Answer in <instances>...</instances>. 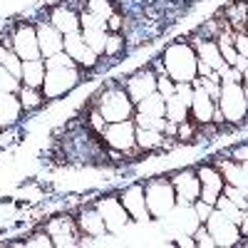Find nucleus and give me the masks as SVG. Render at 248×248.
Returning a JSON list of instances; mask_svg holds the SVG:
<instances>
[{
	"mask_svg": "<svg viewBox=\"0 0 248 248\" xmlns=\"http://www.w3.org/2000/svg\"><path fill=\"white\" fill-rule=\"evenodd\" d=\"M47 233L52 236V246L57 248H70V246H77V231H75V223L62 216V218H52L47 223Z\"/></svg>",
	"mask_w": 248,
	"mask_h": 248,
	"instance_id": "nucleus-17",
	"label": "nucleus"
},
{
	"mask_svg": "<svg viewBox=\"0 0 248 248\" xmlns=\"http://www.w3.org/2000/svg\"><path fill=\"white\" fill-rule=\"evenodd\" d=\"M144 196H147V209L154 218H169L176 209V191L169 179H152L144 184Z\"/></svg>",
	"mask_w": 248,
	"mask_h": 248,
	"instance_id": "nucleus-3",
	"label": "nucleus"
},
{
	"mask_svg": "<svg viewBox=\"0 0 248 248\" xmlns=\"http://www.w3.org/2000/svg\"><path fill=\"white\" fill-rule=\"evenodd\" d=\"M109 30H114V32H117V30H122V17H119L117 13H114V15H109V20H107V32H109Z\"/></svg>",
	"mask_w": 248,
	"mask_h": 248,
	"instance_id": "nucleus-41",
	"label": "nucleus"
},
{
	"mask_svg": "<svg viewBox=\"0 0 248 248\" xmlns=\"http://www.w3.org/2000/svg\"><path fill=\"white\" fill-rule=\"evenodd\" d=\"M134 109H137V114H147V117H167V99L159 92H152L144 99H139Z\"/></svg>",
	"mask_w": 248,
	"mask_h": 248,
	"instance_id": "nucleus-23",
	"label": "nucleus"
},
{
	"mask_svg": "<svg viewBox=\"0 0 248 248\" xmlns=\"http://www.w3.org/2000/svg\"><path fill=\"white\" fill-rule=\"evenodd\" d=\"M50 23H52L62 35L79 32V13H75L70 5H57V8L50 13Z\"/></svg>",
	"mask_w": 248,
	"mask_h": 248,
	"instance_id": "nucleus-20",
	"label": "nucleus"
},
{
	"mask_svg": "<svg viewBox=\"0 0 248 248\" xmlns=\"http://www.w3.org/2000/svg\"><path fill=\"white\" fill-rule=\"evenodd\" d=\"M37 43H40V55L45 60V57L62 52V47H65V35H62L50 20H43V23L37 25Z\"/></svg>",
	"mask_w": 248,
	"mask_h": 248,
	"instance_id": "nucleus-15",
	"label": "nucleus"
},
{
	"mask_svg": "<svg viewBox=\"0 0 248 248\" xmlns=\"http://www.w3.org/2000/svg\"><path fill=\"white\" fill-rule=\"evenodd\" d=\"M75 65V60L62 50V52H57V55H52V57H45V70H55V67H72Z\"/></svg>",
	"mask_w": 248,
	"mask_h": 248,
	"instance_id": "nucleus-33",
	"label": "nucleus"
},
{
	"mask_svg": "<svg viewBox=\"0 0 248 248\" xmlns=\"http://www.w3.org/2000/svg\"><path fill=\"white\" fill-rule=\"evenodd\" d=\"M231 156H233L236 161H248V144H241V147H236V149L231 152Z\"/></svg>",
	"mask_w": 248,
	"mask_h": 248,
	"instance_id": "nucleus-40",
	"label": "nucleus"
},
{
	"mask_svg": "<svg viewBox=\"0 0 248 248\" xmlns=\"http://www.w3.org/2000/svg\"><path fill=\"white\" fill-rule=\"evenodd\" d=\"M196 174H199V181H201V201H206V203H211V206H216V199L221 196V191H223V174L218 171V167L216 164H201V167L196 169Z\"/></svg>",
	"mask_w": 248,
	"mask_h": 248,
	"instance_id": "nucleus-10",
	"label": "nucleus"
},
{
	"mask_svg": "<svg viewBox=\"0 0 248 248\" xmlns=\"http://www.w3.org/2000/svg\"><path fill=\"white\" fill-rule=\"evenodd\" d=\"M82 37H85L87 47H92L97 55H105V45H107V30H79Z\"/></svg>",
	"mask_w": 248,
	"mask_h": 248,
	"instance_id": "nucleus-28",
	"label": "nucleus"
},
{
	"mask_svg": "<svg viewBox=\"0 0 248 248\" xmlns=\"http://www.w3.org/2000/svg\"><path fill=\"white\" fill-rule=\"evenodd\" d=\"M0 67H3L5 72H10L15 79H20V72H23V60L15 55L13 47L0 45Z\"/></svg>",
	"mask_w": 248,
	"mask_h": 248,
	"instance_id": "nucleus-27",
	"label": "nucleus"
},
{
	"mask_svg": "<svg viewBox=\"0 0 248 248\" xmlns=\"http://www.w3.org/2000/svg\"><path fill=\"white\" fill-rule=\"evenodd\" d=\"M102 137H105L109 149H114V152H132L137 147V124H134V119L112 122V124H107V132Z\"/></svg>",
	"mask_w": 248,
	"mask_h": 248,
	"instance_id": "nucleus-7",
	"label": "nucleus"
},
{
	"mask_svg": "<svg viewBox=\"0 0 248 248\" xmlns=\"http://www.w3.org/2000/svg\"><path fill=\"white\" fill-rule=\"evenodd\" d=\"M97 112L105 117V122H124V119H132L134 117V102L132 97L127 94V90L119 87V85H112L102 92L99 102H97Z\"/></svg>",
	"mask_w": 248,
	"mask_h": 248,
	"instance_id": "nucleus-2",
	"label": "nucleus"
},
{
	"mask_svg": "<svg viewBox=\"0 0 248 248\" xmlns=\"http://www.w3.org/2000/svg\"><path fill=\"white\" fill-rule=\"evenodd\" d=\"M45 60H23V72H20V85L43 90L45 82Z\"/></svg>",
	"mask_w": 248,
	"mask_h": 248,
	"instance_id": "nucleus-21",
	"label": "nucleus"
},
{
	"mask_svg": "<svg viewBox=\"0 0 248 248\" xmlns=\"http://www.w3.org/2000/svg\"><path fill=\"white\" fill-rule=\"evenodd\" d=\"M124 90H127V94L132 97V102L137 105L139 99H144L147 94L156 92V75H154L152 70H139V72H134V75L127 79Z\"/></svg>",
	"mask_w": 248,
	"mask_h": 248,
	"instance_id": "nucleus-16",
	"label": "nucleus"
},
{
	"mask_svg": "<svg viewBox=\"0 0 248 248\" xmlns=\"http://www.w3.org/2000/svg\"><path fill=\"white\" fill-rule=\"evenodd\" d=\"M216 105L223 114V122L241 124L248 114L243 85H238V82H221V94L216 99Z\"/></svg>",
	"mask_w": 248,
	"mask_h": 248,
	"instance_id": "nucleus-4",
	"label": "nucleus"
},
{
	"mask_svg": "<svg viewBox=\"0 0 248 248\" xmlns=\"http://www.w3.org/2000/svg\"><path fill=\"white\" fill-rule=\"evenodd\" d=\"M246 32H248V20H246Z\"/></svg>",
	"mask_w": 248,
	"mask_h": 248,
	"instance_id": "nucleus-44",
	"label": "nucleus"
},
{
	"mask_svg": "<svg viewBox=\"0 0 248 248\" xmlns=\"http://www.w3.org/2000/svg\"><path fill=\"white\" fill-rule=\"evenodd\" d=\"M79 85V67H55L45 72V82H43V94L45 99H57L70 94L75 87Z\"/></svg>",
	"mask_w": 248,
	"mask_h": 248,
	"instance_id": "nucleus-5",
	"label": "nucleus"
},
{
	"mask_svg": "<svg viewBox=\"0 0 248 248\" xmlns=\"http://www.w3.org/2000/svg\"><path fill=\"white\" fill-rule=\"evenodd\" d=\"M233 45H236L238 55L248 60V32H236L233 35Z\"/></svg>",
	"mask_w": 248,
	"mask_h": 248,
	"instance_id": "nucleus-38",
	"label": "nucleus"
},
{
	"mask_svg": "<svg viewBox=\"0 0 248 248\" xmlns=\"http://www.w3.org/2000/svg\"><path fill=\"white\" fill-rule=\"evenodd\" d=\"M216 209V206H211V203H206V201H201V199H196L194 201V211H196V216H199V221L201 223H206V218L211 216V211Z\"/></svg>",
	"mask_w": 248,
	"mask_h": 248,
	"instance_id": "nucleus-37",
	"label": "nucleus"
},
{
	"mask_svg": "<svg viewBox=\"0 0 248 248\" xmlns=\"http://www.w3.org/2000/svg\"><path fill=\"white\" fill-rule=\"evenodd\" d=\"M194 85V82H191ZM216 99L206 92L201 85H194V99H191V107H189V117L203 127V124H211L214 122V112H216Z\"/></svg>",
	"mask_w": 248,
	"mask_h": 248,
	"instance_id": "nucleus-13",
	"label": "nucleus"
},
{
	"mask_svg": "<svg viewBox=\"0 0 248 248\" xmlns=\"http://www.w3.org/2000/svg\"><path fill=\"white\" fill-rule=\"evenodd\" d=\"M243 92H246V107H248V82L243 85Z\"/></svg>",
	"mask_w": 248,
	"mask_h": 248,
	"instance_id": "nucleus-43",
	"label": "nucleus"
},
{
	"mask_svg": "<svg viewBox=\"0 0 248 248\" xmlns=\"http://www.w3.org/2000/svg\"><path fill=\"white\" fill-rule=\"evenodd\" d=\"M194 50H196V57L201 60V62H206V65H211L218 75L221 72H226V62H223V57H221V50H218V43H214V40H194Z\"/></svg>",
	"mask_w": 248,
	"mask_h": 248,
	"instance_id": "nucleus-18",
	"label": "nucleus"
},
{
	"mask_svg": "<svg viewBox=\"0 0 248 248\" xmlns=\"http://www.w3.org/2000/svg\"><path fill=\"white\" fill-rule=\"evenodd\" d=\"M156 92L164 97V99H169L174 92H176V82L167 75V70H161L156 72Z\"/></svg>",
	"mask_w": 248,
	"mask_h": 248,
	"instance_id": "nucleus-31",
	"label": "nucleus"
},
{
	"mask_svg": "<svg viewBox=\"0 0 248 248\" xmlns=\"http://www.w3.org/2000/svg\"><path fill=\"white\" fill-rule=\"evenodd\" d=\"M62 50H65V52L75 60L77 67H85V70H92V67L97 65V57H99L92 47H87L82 32H70V35H65V47H62Z\"/></svg>",
	"mask_w": 248,
	"mask_h": 248,
	"instance_id": "nucleus-12",
	"label": "nucleus"
},
{
	"mask_svg": "<svg viewBox=\"0 0 248 248\" xmlns=\"http://www.w3.org/2000/svg\"><path fill=\"white\" fill-rule=\"evenodd\" d=\"M223 194L229 196L236 206L246 211V203H248V189H241V186H231V184H223Z\"/></svg>",
	"mask_w": 248,
	"mask_h": 248,
	"instance_id": "nucleus-32",
	"label": "nucleus"
},
{
	"mask_svg": "<svg viewBox=\"0 0 248 248\" xmlns=\"http://www.w3.org/2000/svg\"><path fill=\"white\" fill-rule=\"evenodd\" d=\"M191 236H194L196 246H203V248H214V246H216V243H214V238H211V233H209V229H206V223H201Z\"/></svg>",
	"mask_w": 248,
	"mask_h": 248,
	"instance_id": "nucleus-35",
	"label": "nucleus"
},
{
	"mask_svg": "<svg viewBox=\"0 0 248 248\" xmlns=\"http://www.w3.org/2000/svg\"><path fill=\"white\" fill-rule=\"evenodd\" d=\"M23 105L13 92H0V129H10L20 122Z\"/></svg>",
	"mask_w": 248,
	"mask_h": 248,
	"instance_id": "nucleus-19",
	"label": "nucleus"
},
{
	"mask_svg": "<svg viewBox=\"0 0 248 248\" xmlns=\"http://www.w3.org/2000/svg\"><path fill=\"white\" fill-rule=\"evenodd\" d=\"M10 47L20 60H43L40 55V43H37V28L30 23L17 25L13 37H10Z\"/></svg>",
	"mask_w": 248,
	"mask_h": 248,
	"instance_id": "nucleus-8",
	"label": "nucleus"
},
{
	"mask_svg": "<svg viewBox=\"0 0 248 248\" xmlns=\"http://www.w3.org/2000/svg\"><path fill=\"white\" fill-rule=\"evenodd\" d=\"M206 229H209L211 238L216 246H223V248H231V246H238L241 243V231H238V223L231 221L226 214H221L218 209L211 211V216L206 218Z\"/></svg>",
	"mask_w": 248,
	"mask_h": 248,
	"instance_id": "nucleus-6",
	"label": "nucleus"
},
{
	"mask_svg": "<svg viewBox=\"0 0 248 248\" xmlns=\"http://www.w3.org/2000/svg\"><path fill=\"white\" fill-rule=\"evenodd\" d=\"M87 10L102 20H109V15H114V5L112 0H87Z\"/></svg>",
	"mask_w": 248,
	"mask_h": 248,
	"instance_id": "nucleus-30",
	"label": "nucleus"
},
{
	"mask_svg": "<svg viewBox=\"0 0 248 248\" xmlns=\"http://www.w3.org/2000/svg\"><path fill=\"white\" fill-rule=\"evenodd\" d=\"M77 226H79V231H82V233H87L90 238H99V236H105V233H107L105 218L99 216L97 209H85V211H82L79 218H77Z\"/></svg>",
	"mask_w": 248,
	"mask_h": 248,
	"instance_id": "nucleus-22",
	"label": "nucleus"
},
{
	"mask_svg": "<svg viewBox=\"0 0 248 248\" xmlns=\"http://www.w3.org/2000/svg\"><path fill=\"white\" fill-rule=\"evenodd\" d=\"M167 119L174 122V124H181L186 119H191L189 117V105L184 102V97H179L176 92L167 99Z\"/></svg>",
	"mask_w": 248,
	"mask_h": 248,
	"instance_id": "nucleus-25",
	"label": "nucleus"
},
{
	"mask_svg": "<svg viewBox=\"0 0 248 248\" xmlns=\"http://www.w3.org/2000/svg\"><path fill=\"white\" fill-rule=\"evenodd\" d=\"M164 139H167V134H164V132L137 127V147H139V149H144V152L161 149V147H164Z\"/></svg>",
	"mask_w": 248,
	"mask_h": 248,
	"instance_id": "nucleus-24",
	"label": "nucleus"
},
{
	"mask_svg": "<svg viewBox=\"0 0 248 248\" xmlns=\"http://www.w3.org/2000/svg\"><path fill=\"white\" fill-rule=\"evenodd\" d=\"M171 184L176 191V203H194L201 196V181H199V174L194 169L176 171Z\"/></svg>",
	"mask_w": 248,
	"mask_h": 248,
	"instance_id": "nucleus-14",
	"label": "nucleus"
},
{
	"mask_svg": "<svg viewBox=\"0 0 248 248\" xmlns=\"http://www.w3.org/2000/svg\"><path fill=\"white\" fill-rule=\"evenodd\" d=\"M216 209H218L221 214H226L231 221H236V223H238V221H241V216H243V209H241V206H236V203H233L229 196H226L223 191H221V196L216 199Z\"/></svg>",
	"mask_w": 248,
	"mask_h": 248,
	"instance_id": "nucleus-29",
	"label": "nucleus"
},
{
	"mask_svg": "<svg viewBox=\"0 0 248 248\" xmlns=\"http://www.w3.org/2000/svg\"><path fill=\"white\" fill-rule=\"evenodd\" d=\"M124 50V37L122 35H107V45H105V55H109V57H114V55H119Z\"/></svg>",
	"mask_w": 248,
	"mask_h": 248,
	"instance_id": "nucleus-34",
	"label": "nucleus"
},
{
	"mask_svg": "<svg viewBox=\"0 0 248 248\" xmlns=\"http://www.w3.org/2000/svg\"><path fill=\"white\" fill-rule=\"evenodd\" d=\"M122 203L127 209L129 218L137 221V223H147L152 218L149 209H147V196H144V184H132L122 191Z\"/></svg>",
	"mask_w": 248,
	"mask_h": 248,
	"instance_id": "nucleus-11",
	"label": "nucleus"
},
{
	"mask_svg": "<svg viewBox=\"0 0 248 248\" xmlns=\"http://www.w3.org/2000/svg\"><path fill=\"white\" fill-rule=\"evenodd\" d=\"M17 99H20V105H23L25 112H32V109H37V107L45 102V94H43V90L20 85V87H17Z\"/></svg>",
	"mask_w": 248,
	"mask_h": 248,
	"instance_id": "nucleus-26",
	"label": "nucleus"
},
{
	"mask_svg": "<svg viewBox=\"0 0 248 248\" xmlns=\"http://www.w3.org/2000/svg\"><path fill=\"white\" fill-rule=\"evenodd\" d=\"M25 246H30V248H50V246H52V236H50L47 231L35 233V236H30V238L25 241Z\"/></svg>",
	"mask_w": 248,
	"mask_h": 248,
	"instance_id": "nucleus-36",
	"label": "nucleus"
},
{
	"mask_svg": "<svg viewBox=\"0 0 248 248\" xmlns=\"http://www.w3.org/2000/svg\"><path fill=\"white\" fill-rule=\"evenodd\" d=\"M94 209L99 211V216L105 218V226H107V233H119L124 226L129 223V214L124 209L122 199L117 196H107V199H99L94 203Z\"/></svg>",
	"mask_w": 248,
	"mask_h": 248,
	"instance_id": "nucleus-9",
	"label": "nucleus"
},
{
	"mask_svg": "<svg viewBox=\"0 0 248 248\" xmlns=\"http://www.w3.org/2000/svg\"><path fill=\"white\" fill-rule=\"evenodd\" d=\"M238 231H241V238H248V211H243V216L238 221Z\"/></svg>",
	"mask_w": 248,
	"mask_h": 248,
	"instance_id": "nucleus-42",
	"label": "nucleus"
},
{
	"mask_svg": "<svg viewBox=\"0 0 248 248\" xmlns=\"http://www.w3.org/2000/svg\"><path fill=\"white\" fill-rule=\"evenodd\" d=\"M218 77H221V82H238V85L243 82V72L238 67H226V72H221Z\"/></svg>",
	"mask_w": 248,
	"mask_h": 248,
	"instance_id": "nucleus-39",
	"label": "nucleus"
},
{
	"mask_svg": "<svg viewBox=\"0 0 248 248\" xmlns=\"http://www.w3.org/2000/svg\"><path fill=\"white\" fill-rule=\"evenodd\" d=\"M246 211H248V203H246Z\"/></svg>",
	"mask_w": 248,
	"mask_h": 248,
	"instance_id": "nucleus-45",
	"label": "nucleus"
},
{
	"mask_svg": "<svg viewBox=\"0 0 248 248\" xmlns=\"http://www.w3.org/2000/svg\"><path fill=\"white\" fill-rule=\"evenodd\" d=\"M164 70L174 82H194L199 77L196 72V50L189 43H171L161 55Z\"/></svg>",
	"mask_w": 248,
	"mask_h": 248,
	"instance_id": "nucleus-1",
	"label": "nucleus"
}]
</instances>
